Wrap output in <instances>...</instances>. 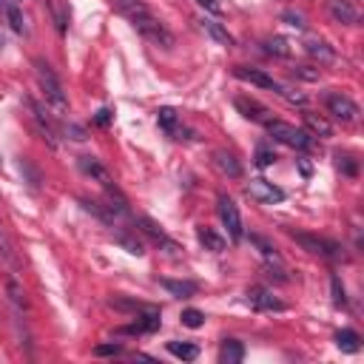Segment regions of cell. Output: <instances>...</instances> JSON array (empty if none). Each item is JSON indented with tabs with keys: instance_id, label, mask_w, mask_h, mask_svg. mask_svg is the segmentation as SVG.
<instances>
[{
	"instance_id": "1",
	"label": "cell",
	"mask_w": 364,
	"mask_h": 364,
	"mask_svg": "<svg viewBox=\"0 0 364 364\" xmlns=\"http://www.w3.org/2000/svg\"><path fill=\"white\" fill-rule=\"evenodd\" d=\"M34 74H37V82H40V88H43L46 102H48L51 108H57V111H68V97H65V91H63L57 74L48 68V63L34 60Z\"/></svg>"
},
{
	"instance_id": "2",
	"label": "cell",
	"mask_w": 364,
	"mask_h": 364,
	"mask_svg": "<svg viewBox=\"0 0 364 364\" xmlns=\"http://www.w3.org/2000/svg\"><path fill=\"white\" fill-rule=\"evenodd\" d=\"M264 128L276 142H282L287 148H296V151H310L313 148V134H307L304 128H296V125L282 122V119H267Z\"/></svg>"
},
{
	"instance_id": "3",
	"label": "cell",
	"mask_w": 364,
	"mask_h": 364,
	"mask_svg": "<svg viewBox=\"0 0 364 364\" xmlns=\"http://www.w3.org/2000/svg\"><path fill=\"white\" fill-rule=\"evenodd\" d=\"M131 26L145 37V40H151L154 46H159V48H171L173 46V34L165 28V23L162 20H156L154 14H151V9L148 11H142L139 17H134L131 20Z\"/></svg>"
},
{
	"instance_id": "4",
	"label": "cell",
	"mask_w": 364,
	"mask_h": 364,
	"mask_svg": "<svg viewBox=\"0 0 364 364\" xmlns=\"http://www.w3.org/2000/svg\"><path fill=\"white\" fill-rule=\"evenodd\" d=\"M293 242L301 245V250L313 253V256H324V259H338L341 256V245L324 236H313V233H301V230H290Z\"/></svg>"
},
{
	"instance_id": "5",
	"label": "cell",
	"mask_w": 364,
	"mask_h": 364,
	"mask_svg": "<svg viewBox=\"0 0 364 364\" xmlns=\"http://www.w3.org/2000/svg\"><path fill=\"white\" fill-rule=\"evenodd\" d=\"M324 108H327L336 119H341V122H355V119H358V105H355L347 94H341V91L324 94Z\"/></svg>"
},
{
	"instance_id": "6",
	"label": "cell",
	"mask_w": 364,
	"mask_h": 364,
	"mask_svg": "<svg viewBox=\"0 0 364 364\" xmlns=\"http://www.w3.org/2000/svg\"><path fill=\"white\" fill-rule=\"evenodd\" d=\"M219 219H222V225L228 228L230 242H242V236H245L242 213H239V208H236V202H233L230 196H219Z\"/></svg>"
},
{
	"instance_id": "7",
	"label": "cell",
	"mask_w": 364,
	"mask_h": 364,
	"mask_svg": "<svg viewBox=\"0 0 364 364\" xmlns=\"http://www.w3.org/2000/svg\"><path fill=\"white\" fill-rule=\"evenodd\" d=\"M136 228H139V233H145V236H148L154 245H159L162 250H168V253H179V250H182V247L162 230V225H156L151 216H136Z\"/></svg>"
},
{
	"instance_id": "8",
	"label": "cell",
	"mask_w": 364,
	"mask_h": 364,
	"mask_svg": "<svg viewBox=\"0 0 364 364\" xmlns=\"http://www.w3.org/2000/svg\"><path fill=\"white\" fill-rule=\"evenodd\" d=\"M233 74L242 80V82H250V85H256V88H264V91H273V94H282V82L279 80H273L270 74H264L262 68H250V65H236L233 68Z\"/></svg>"
},
{
	"instance_id": "9",
	"label": "cell",
	"mask_w": 364,
	"mask_h": 364,
	"mask_svg": "<svg viewBox=\"0 0 364 364\" xmlns=\"http://www.w3.org/2000/svg\"><path fill=\"white\" fill-rule=\"evenodd\" d=\"M247 304L253 307V310H259V313H273V310H284V304L267 290V287H250L247 290Z\"/></svg>"
},
{
	"instance_id": "10",
	"label": "cell",
	"mask_w": 364,
	"mask_h": 364,
	"mask_svg": "<svg viewBox=\"0 0 364 364\" xmlns=\"http://www.w3.org/2000/svg\"><path fill=\"white\" fill-rule=\"evenodd\" d=\"M77 165H80V171H82L85 176H91L94 182H100L105 191L117 188V185H114V179H111V173H108V171H105L94 156H80V159H77Z\"/></svg>"
},
{
	"instance_id": "11",
	"label": "cell",
	"mask_w": 364,
	"mask_h": 364,
	"mask_svg": "<svg viewBox=\"0 0 364 364\" xmlns=\"http://www.w3.org/2000/svg\"><path fill=\"white\" fill-rule=\"evenodd\" d=\"M247 193L253 196V199H259V202H267V205H273V202H282L284 199V191L282 188H276L273 182H267V179H253L250 185H247Z\"/></svg>"
},
{
	"instance_id": "12",
	"label": "cell",
	"mask_w": 364,
	"mask_h": 364,
	"mask_svg": "<svg viewBox=\"0 0 364 364\" xmlns=\"http://www.w3.org/2000/svg\"><path fill=\"white\" fill-rule=\"evenodd\" d=\"M327 9H330V14H333L338 23H344V26H353V23H358V17H361V9H358L355 0H330Z\"/></svg>"
},
{
	"instance_id": "13",
	"label": "cell",
	"mask_w": 364,
	"mask_h": 364,
	"mask_svg": "<svg viewBox=\"0 0 364 364\" xmlns=\"http://www.w3.org/2000/svg\"><path fill=\"white\" fill-rule=\"evenodd\" d=\"M31 117H34V122L40 125L43 139H48V145L54 148V145H57V125H54L51 114H48V111H46L40 102H31Z\"/></svg>"
},
{
	"instance_id": "14",
	"label": "cell",
	"mask_w": 364,
	"mask_h": 364,
	"mask_svg": "<svg viewBox=\"0 0 364 364\" xmlns=\"http://www.w3.org/2000/svg\"><path fill=\"white\" fill-rule=\"evenodd\" d=\"M233 105L242 111V117H247V119H253V122H267V119H270V111H267L262 102H256V100L236 97V100H233Z\"/></svg>"
},
{
	"instance_id": "15",
	"label": "cell",
	"mask_w": 364,
	"mask_h": 364,
	"mask_svg": "<svg viewBox=\"0 0 364 364\" xmlns=\"http://www.w3.org/2000/svg\"><path fill=\"white\" fill-rule=\"evenodd\" d=\"M3 17H6V23H9V28L14 34H26L28 31L26 17H23V11H20V6L14 0H3Z\"/></svg>"
},
{
	"instance_id": "16",
	"label": "cell",
	"mask_w": 364,
	"mask_h": 364,
	"mask_svg": "<svg viewBox=\"0 0 364 364\" xmlns=\"http://www.w3.org/2000/svg\"><path fill=\"white\" fill-rule=\"evenodd\" d=\"M213 165L219 168V173H225L230 179L242 176V165H239V159L230 151H213Z\"/></svg>"
},
{
	"instance_id": "17",
	"label": "cell",
	"mask_w": 364,
	"mask_h": 364,
	"mask_svg": "<svg viewBox=\"0 0 364 364\" xmlns=\"http://www.w3.org/2000/svg\"><path fill=\"white\" fill-rule=\"evenodd\" d=\"M245 358V347L236 338H225L219 347V364H239Z\"/></svg>"
},
{
	"instance_id": "18",
	"label": "cell",
	"mask_w": 364,
	"mask_h": 364,
	"mask_svg": "<svg viewBox=\"0 0 364 364\" xmlns=\"http://www.w3.org/2000/svg\"><path fill=\"white\" fill-rule=\"evenodd\" d=\"M301 119H304V128H307V134H316V136H330L333 134V125L321 117V114H313V111H304L301 114Z\"/></svg>"
},
{
	"instance_id": "19",
	"label": "cell",
	"mask_w": 364,
	"mask_h": 364,
	"mask_svg": "<svg viewBox=\"0 0 364 364\" xmlns=\"http://www.w3.org/2000/svg\"><path fill=\"white\" fill-rule=\"evenodd\" d=\"M159 284H162L171 296H176V299H191V296H196V284H193V282H185V279H159Z\"/></svg>"
},
{
	"instance_id": "20",
	"label": "cell",
	"mask_w": 364,
	"mask_h": 364,
	"mask_svg": "<svg viewBox=\"0 0 364 364\" xmlns=\"http://www.w3.org/2000/svg\"><path fill=\"white\" fill-rule=\"evenodd\" d=\"M199 26H202V31L210 34L216 43H222V46H233V37H230V31H228L222 23H216V20H210V17H202Z\"/></svg>"
},
{
	"instance_id": "21",
	"label": "cell",
	"mask_w": 364,
	"mask_h": 364,
	"mask_svg": "<svg viewBox=\"0 0 364 364\" xmlns=\"http://www.w3.org/2000/svg\"><path fill=\"white\" fill-rule=\"evenodd\" d=\"M156 122H159V128H162L165 134H171V136L182 134V131H179V114H176L173 108H159V111H156Z\"/></svg>"
},
{
	"instance_id": "22",
	"label": "cell",
	"mask_w": 364,
	"mask_h": 364,
	"mask_svg": "<svg viewBox=\"0 0 364 364\" xmlns=\"http://www.w3.org/2000/svg\"><path fill=\"white\" fill-rule=\"evenodd\" d=\"M196 236H199V242L205 245V250H213V253H222V250H225V239H222L216 230H210V228H199Z\"/></svg>"
},
{
	"instance_id": "23",
	"label": "cell",
	"mask_w": 364,
	"mask_h": 364,
	"mask_svg": "<svg viewBox=\"0 0 364 364\" xmlns=\"http://www.w3.org/2000/svg\"><path fill=\"white\" fill-rule=\"evenodd\" d=\"M168 353L182 358V361H193L199 355V347L196 344H188V341H168Z\"/></svg>"
},
{
	"instance_id": "24",
	"label": "cell",
	"mask_w": 364,
	"mask_h": 364,
	"mask_svg": "<svg viewBox=\"0 0 364 364\" xmlns=\"http://www.w3.org/2000/svg\"><path fill=\"white\" fill-rule=\"evenodd\" d=\"M304 51L313 54V57H318V60H324V63L336 60V51H333L324 40H307V43H304Z\"/></svg>"
},
{
	"instance_id": "25",
	"label": "cell",
	"mask_w": 364,
	"mask_h": 364,
	"mask_svg": "<svg viewBox=\"0 0 364 364\" xmlns=\"http://www.w3.org/2000/svg\"><path fill=\"white\" fill-rule=\"evenodd\" d=\"M336 344L344 350V353H355L361 344H358V333L355 330H341V333H336Z\"/></svg>"
},
{
	"instance_id": "26",
	"label": "cell",
	"mask_w": 364,
	"mask_h": 364,
	"mask_svg": "<svg viewBox=\"0 0 364 364\" xmlns=\"http://www.w3.org/2000/svg\"><path fill=\"white\" fill-rule=\"evenodd\" d=\"M0 259H3V262H9V264H17L14 245H11V239H9V233H6V228H3V225H0Z\"/></svg>"
},
{
	"instance_id": "27",
	"label": "cell",
	"mask_w": 364,
	"mask_h": 364,
	"mask_svg": "<svg viewBox=\"0 0 364 364\" xmlns=\"http://www.w3.org/2000/svg\"><path fill=\"white\" fill-rule=\"evenodd\" d=\"M182 324L185 327H191V330H196V327H202L205 324V313L202 310H196V307H188V310H182Z\"/></svg>"
},
{
	"instance_id": "28",
	"label": "cell",
	"mask_w": 364,
	"mask_h": 364,
	"mask_svg": "<svg viewBox=\"0 0 364 364\" xmlns=\"http://www.w3.org/2000/svg\"><path fill=\"white\" fill-rule=\"evenodd\" d=\"M264 48H267L270 54H276V57H290V43H287L284 37H273V40H267Z\"/></svg>"
},
{
	"instance_id": "29",
	"label": "cell",
	"mask_w": 364,
	"mask_h": 364,
	"mask_svg": "<svg viewBox=\"0 0 364 364\" xmlns=\"http://www.w3.org/2000/svg\"><path fill=\"white\" fill-rule=\"evenodd\" d=\"M117 242L128 250V253H134V256H142L145 253V247H142V242L139 239H131V236H117Z\"/></svg>"
},
{
	"instance_id": "30",
	"label": "cell",
	"mask_w": 364,
	"mask_h": 364,
	"mask_svg": "<svg viewBox=\"0 0 364 364\" xmlns=\"http://www.w3.org/2000/svg\"><path fill=\"white\" fill-rule=\"evenodd\" d=\"M330 284H333V304H336V307H344V304H347V296H344V284H341V279L333 276Z\"/></svg>"
},
{
	"instance_id": "31",
	"label": "cell",
	"mask_w": 364,
	"mask_h": 364,
	"mask_svg": "<svg viewBox=\"0 0 364 364\" xmlns=\"http://www.w3.org/2000/svg\"><path fill=\"white\" fill-rule=\"evenodd\" d=\"M282 20H284L287 26H293V28H304V26H307L304 14H299V11H284V14H282Z\"/></svg>"
},
{
	"instance_id": "32",
	"label": "cell",
	"mask_w": 364,
	"mask_h": 364,
	"mask_svg": "<svg viewBox=\"0 0 364 364\" xmlns=\"http://www.w3.org/2000/svg\"><path fill=\"white\" fill-rule=\"evenodd\" d=\"M336 168H338L341 173H347V176H355V159H353V156H341V154H338Z\"/></svg>"
},
{
	"instance_id": "33",
	"label": "cell",
	"mask_w": 364,
	"mask_h": 364,
	"mask_svg": "<svg viewBox=\"0 0 364 364\" xmlns=\"http://www.w3.org/2000/svg\"><path fill=\"white\" fill-rule=\"evenodd\" d=\"M273 159H276V156H273V151H267L264 145H262V148L256 151V165H259V168H267V165H270Z\"/></svg>"
},
{
	"instance_id": "34",
	"label": "cell",
	"mask_w": 364,
	"mask_h": 364,
	"mask_svg": "<svg viewBox=\"0 0 364 364\" xmlns=\"http://www.w3.org/2000/svg\"><path fill=\"white\" fill-rule=\"evenodd\" d=\"M122 347L119 344H97L94 347V355H119Z\"/></svg>"
},
{
	"instance_id": "35",
	"label": "cell",
	"mask_w": 364,
	"mask_h": 364,
	"mask_svg": "<svg viewBox=\"0 0 364 364\" xmlns=\"http://www.w3.org/2000/svg\"><path fill=\"white\" fill-rule=\"evenodd\" d=\"M250 242H253V245H259V250H262L267 259H279V256H276V250H273V247H270V245H267L262 236H250Z\"/></svg>"
},
{
	"instance_id": "36",
	"label": "cell",
	"mask_w": 364,
	"mask_h": 364,
	"mask_svg": "<svg viewBox=\"0 0 364 364\" xmlns=\"http://www.w3.org/2000/svg\"><path fill=\"white\" fill-rule=\"evenodd\" d=\"M205 11H210V14H222V3L219 0H196Z\"/></svg>"
},
{
	"instance_id": "37",
	"label": "cell",
	"mask_w": 364,
	"mask_h": 364,
	"mask_svg": "<svg viewBox=\"0 0 364 364\" xmlns=\"http://www.w3.org/2000/svg\"><path fill=\"white\" fill-rule=\"evenodd\" d=\"M65 134H71V139H77V142L85 139V131H82L80 125H65Z\"/></svg>"
},
{
	"instance_id": "38",
	"label": "cell",
	"mask_w": 364,
	"mask_h": 364,
	"mask_svg": "<svg viewBox=\"0 0 364 364\" xmlns=\"http://www.w3.org/2000/svg\"><path fill=\"white\" fill-rule=\"evenodd\" d=\"M9 293H11V299H14L17 304H26V299H23V293H20V287H17L14 282H9Z\"/></svg>"
},
{
	"instance_id": "39",
	"label": "cell",
	"mask_w": 364,
	"mask_h": 364,
	"mask_svg": "<svg viewBox=\"0 0 364 364\" xmlns=\"http://www.w3.org/2000/svg\"><path fill=\"white\" fill-rule=\"evenodd\" d=\"M108 119H111V111H108V108L97 111V125H108Z\"/></svg>"
},
{
	"instance_id": "40",
	"label": "cell",
	"mask_w": 364,
	"mask_h": 364,
	"mask_svg": "<svg viewBox=\"0 0 364 364\" xmlns=\"http://www.w3.org/2000/svg\"><path fill=\"white\" fill-rule=\"evenodd\" d=\"M0 48H3V34H0Z\"/></svg>"
},
{
	"instance_id": "41",
	"label": "cell",
	"mask_w": 364,
	"mask_h": 364,
	"mask_svg": "<svg viewBox=\"0 0 364 364\" xmlns=\"http://www.w3.org/2000/svg\"><path fill=\"white\" fill-rule=\"evenodd\" d=\"M0 14H3V0H0Z\"/></svg>"
}]
</instances>
